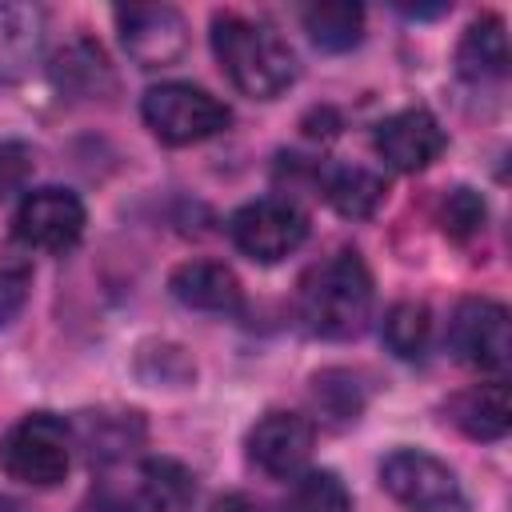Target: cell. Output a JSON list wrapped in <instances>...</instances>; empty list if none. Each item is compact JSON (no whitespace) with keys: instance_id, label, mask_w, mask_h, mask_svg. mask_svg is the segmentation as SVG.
I'll use <instances>...</instances> for the list:
<instances>
[{"instance_id":"7a4b0ae2","label":"cell","mask_w":512,"mask_h":512,"mask_svg":"<svg viewBox=\"0 0 512 512\" xmlns=\"http://www.w3.org/2000/svg\"><path fill=\"white\" fill-rule=\"evenodd\" d=\"M212 52L228 72V80L252 100H276L296 80V52L264 20H248L240 12H216Z\"/></svg>"},{"instance_id":"d4e9b609","label":"cell","mask_w":512,"mask_h":512,"mask_svg":"<svg viewBox=\"0 0 512 512\" xmlns=\"http://www.w3.org/2000/svg\"><path fill=\"white\" fill-rule=\"evenodd\" d=\"M136 472L152 488V496L164 504V512H176L192 500V476L176 460H144Z\"/></svg>"},{"instance_id":"e0dca14e","label":"cell","mask_w":512,"mask_h":512,"mask_svg":"<svg viewBox=\"0 0 512 512\" xmlns=\"http://www.w3.org/2000/svg\"><path fill=\"white\" fill-rule=\"evenodd\" d=\"M384 180L372 172V168H360V164H340V168H328L324 172V196L328 204L348 216V220H364L380 208L384 200Z\"/></svg>"},{"instance_id":"6da1fadb","label":"cell","mask_w":512,"mask_h":512,"mask_svg":"<svg viewBox=\"0 0 512 512\" xmlns=\"http://www.w3.org/2000/svg\"><path fill=\"white\" fill-rule=\"evenodd\" d=\"M372 272L356 248H340L312 264L300 280V320L324 340H352L372 320Z\"/></svg>"},{"instance_id":"8fae6325","label":"cell","mask_w":512,"mask_h":512,"mask_svg":"<svg viewBox=\"0 0 512 512\" xmlns=\"http://www.w3.org/2000/svg\"><path fill=\"white\" fill-rule=\"evenodd\" d=\"M316 428L300 412H264L248 432V460L268 476H296L312 456Z\"/></svg>"},{"instance_id":"9c48e42d","label":"cell","mask_w":512,"mask_h":512,"mask_svg":"<svg viewBox=\"0 0 512 512\" xmlns=\"http://www.w3.org/2000/svg\"><path fill=\"white\" fill-rule=\"evenodd\" d=\"M84 204L72 188H32L16 208V236L40 252H68L84 236Z\"/></svg>"},{"instance_id":"3957f363","label":"cell","mask_w":512,"mask_h":512,"mask_svg":"<svg viewBox=\"0 0 512 512\" xmlns=\"http://www.w3.org/2000/svg\"><path fill=\"white\" fill-rule=\"evenodd\" d=\"M0 468L32 488H52L72 468V428L56 412H28L0 436Z\"/></svg>"},{"instance_id":"5b68a950","label":"cell","mask_w":512,"mask_h":512,"mask_svg":"<svg viewBox=\"0 0 512 512\" xmlns=\"http://www.w3.org/2000/svg\"><path fill=\"white\" fill-rule=\"evenodd\" d=\"M380 488L404 512H468L456 472L424 448H396L380 460Z\"/></svg>"},{"instance_id":"8992f818","label":"cell","mask_w":512,"mask_h":512,"mask_svg":"<svg viewBox=\"0 0 512 512\" xmlns=\"http://www.w3.org/2000/svg\"><path fill=\"white\" fill-rule=\"evenodd\" d=\"M228 236L248 260L276 264V260H284L288 252H296L308 240V216L292 200L264 196V200H252V204L232 212Z\"/></svg>"},{"instance_id":"9a60e30c","label":"cell","mask_w":512,"mask_h":512,"mask_svg":"<svg viewBox=\"0 0 512 512\" xmlns=\"http://www.w3.org/2000/svg\"><path fill=\"white\" fill-rule=\"evenodd\" d=\"M456 68L464 80H500L508 72V32L496 12L476 16L456 48Z\"/></svg>"},{"instance_id":"44dd1931","label":"cell","mask_w":512,"mask_h":512,"mask_svg":"<svg viewBox=\"0 0 512 512\" xmlns=\"http://www.w3.org/2000/svg\"><path fill=\"white\" fill-rule=\"evenodd\" d=\"M436 220H440V232L448 240H472L484 228V220H488V204H484V196L476 188L456 184V188H448L440 196Z\"/></svg>"},{"instance_id":"ba28073f","label":"cell","mask_w":512,"mask_h":512,"mask_svg":"<svg viewBox=\"0 0 512 512\" xmlns=\"http://www.w3.org/2000/svg\"><path fill=\"white\" fill-rule=\"evenodd\" d=\"M116 32L140 68H168L188 52V24L172 4L116 8Z\"/></svg>"},{"instance_id":"d6986e66","label":"cell","mask_w":512,"mask_h":512,"mask_svg":"<svg viewBox=\"0 0 512 512\" xmlns=\"http://www.w3.org/2000/svg\"><path fill=\"white\" fill-rule=\"evenodd\" d=\"M288 512H352V492L328 468L300 472L288 492Z\"/></svg>"},{"instance_id":"83f0119b","label":"cell","mask_w":512,"mask_h":512,"mask_svg":"<svg viewBox=\"0 0 512 512\" xmlns=\"http://www.w3.org/2000/svg\"><path fill=\"white\" fill-rule=\"evenodd\" d=\"M0 512H28V504H20L16 496H0Z\"/></svg>"},{"instance_id":"5bb4252c","label":"cell","mask_w":512,"mask_h":512,"mask_svg":"<svg viewBox=\"0 0 512 512\" xmlns=\"http://www.w3.org/2000/svg\"><path fill=\"white\" fill-rule=\"evenodd\" d=\"M44 44V12L32 4H0V80H20Z\"/></svg>"},{"instance_id":"4fadbf2b","label":"cell","mask_w":512,"mask_h":512,"mask_svg":"<svg viewBox=\"0 0 512 512\" xmlns=\"http://www.w3.org/2000/svg\"><path fill=\"white\" fill-rule=\"evenodd\" d=\"M448 420L472 436V440H500L512 424V408H508V388L500 380L464 388L448 400Z\"/></svg>"},{"instance_id":"4316f807","label":"cell","mask_w":512,"mask_h":512,"mask_svg":"<svg viewBox=\"0 0 512 512\" xmlns=\"http://www.w3.org/2000/svg\"><path fill=\"white\" fill-rule=\"evenodd\" d=\"M28 288H32V276H28L24 264H8V268H0V328L24 308Z\"/></svg>"},{"instance_id":"2e32d148","label":"cell","mask_w":512,"mask_h":512,"mask_svg":"<svg viewBox=\"0 0 512 512\" xmlns=\"http://www.w3.org/2000/svg\"><path fill=\"white\" fill-rule=\"evenodd\" d=\"M304 32L316 48L324 52H348L360 44L364 36V8L352 0H324V4H308L300 12Z\"/></svg>"},{"instance_id":"7c38bea8","label":"cell","mask_w":512,"mask_h":512,"mask_svg":"<svg viewBox=\"0 0 512 512\" xmlns=\"http://www.w3.org/2000/svg\"><path fill=\"white\" fill-rule=\"evenodd\" d=\"M168 292L184 304V308H196V312H220V316H232L244 308V288L236 280V272L220 260H188L172 272L168 280Z\"/></svg>"},{"instance_id":"ffe728a7","label":"cell","mask_w":512,"mask_h":512,"mask_svg":"<svg viewBox=\"0 0 512 512\" xmlns=\"http://www.w3.org/2000/svg\"><path fill=\"white\" fill-rule=\"evenodd\" d=\"M56 80L76 92H100V84H112V72L92 40H76L56 56Z\"/></svg>"},{"instance_id":"277c9868","label":"cell","mask_w":512,"mask_h":512,"mask_svg":"<svg viewBox=\"0 0 512 512\" xmlns=\"http://www.w3.org/2000/svg\"><path fill=\"white\" fill-rule=\"evenodd\" d=\"M140 116H144L148 132L172 148L200 144V140H208L232 124V112L224 100H216L208 88L184 84V80L152 84L140 100Z\"/></svg>"},{"instance_id":"cb8c5ba5","label":"cell","mask_w":512,"mask_h":512,"mask_svg":"<svg viewBox=\"0 0 512 512\" xmlns=\"http://www.w3.org/2000/svg\"><path fill=\"white\" fill-rule=\"evenodd\" d=\"M76 512H164V504L152 496V488L140 480L136 472V484L132 488H120V484H100L84 496V504Z\"/></svg>"},{"instance_id":"7402d4cb","label":"cell","mask_w":512,"mask_h":512,"mask_svg":"<svg viewBox=\"0 0 512 512\" xmlns=\"http://www.w3.org/2000/svg\"><path fill=\"white\" fill-rule=\"evenodd\" d=\"M312 400H316L320 412H324L328 420H336V424L356 420V412H360V404H364V396H360V388H356V380H352L348 372H320V376L312 380Z\"/></svg>"},{"instance_id":"ac0fdd59","label":"cell","mask_w":512,"mask_h":512,"mask_svg":"<svg viewBox=\"0 0 512 512\" xmlns=\"http://www.w3.org/2000/svg\"><path fill=\"white\" fill-rule=\"evenodd\" d=\"M384 344H388V352H396L400 360H416V356H424V348H428V336H432V312H428V304H420V300H400V304H392L388 312H384Z\"/></svg>"},{"instance_id":"484cf974","label":"cell","mask_w":512,"mask_h":512,"mask_svg":"<svg viewBox=\"0 0 512 512\" xmlns=\"http://www.w3.org/2000/svg\"><path fill=\"white\" fill-rule=\"evenodd\" d=\"M32 176V148L20 140H0V200L20 192Z\"/></svg>"},{"instance_id":"52a82bcc","label":"cell","mask_w":512,"mask_h":512,"mask_svg":"<svg viewBox=\"0 0 512 512\" xmlns=\"http://www.w3.org/2000/svg\"><path fill=\"white\" fill-rule=\"evenodd\" d=\"M448 348L460 364L500 376L512 360L508 308L488 296H464L448 320Z\"/></svg>"},{"instance_id":"603a6c76","label":"cell","mask_w":512,"mask_h":512,"mask_svg":"<svg viewBox=\"0 0 512 512\" xmlns=\"http://www.w3.org/2000/svg\"><path fill=\"white\" fill-rule=\"evenodd\" d=\"M88 444H92V456L96 460H112V456H124L128 444H136L144 436V424L136 412H120V416H92L88 420Z\"/></svg>"},{"instance_id":"30bf717a","label":"cell","mask_w":512,"mask_h":512,"mask_svg":"<svg viewBox=\"0 0 512 512\" xmlns=\"http://www.w3.org/2000/svg\"><path fill=\"white\" fill-rule=\"evenodd\" d=\"M444 128L428 108H404L376 124L372 148L396 172H420L444 152Z\"/></svg>"}]
</instances>
